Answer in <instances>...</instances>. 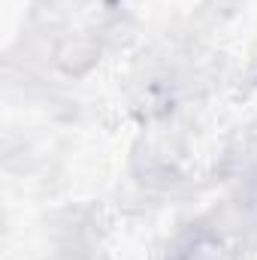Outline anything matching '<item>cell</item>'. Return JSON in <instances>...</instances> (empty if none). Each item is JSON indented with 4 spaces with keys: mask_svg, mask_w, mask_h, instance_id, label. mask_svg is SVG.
I'll list each match as a JSON object with an SVG mask.
<instances>
[{
    "mask_svg": "<svg viewBox=\"0 0 257 260\" xmlns=\"http://www.w3.org/2000/svg\"><path fill=\"white\" fill-rule=\"evenodd\" d=\"M97 58H100V46L94 40H88V37H67L64 43L55 49L58 67L64 73H70V76H82L85 70H91L97 64Z\"/></svg>",
    "mask_w": 257,
    "mask_h": 260,
    "instance_id": "1",
    "label": "cell"
}]
</instances>
